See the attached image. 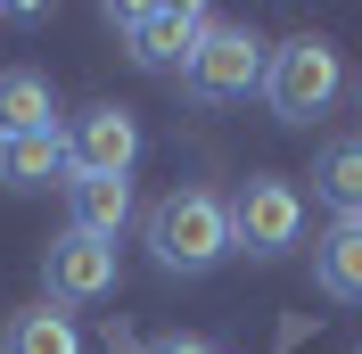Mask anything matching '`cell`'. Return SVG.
Instances as JSON below:
<instances>
[{
    "mask_svg": "<svg viewBox=\"0 0 362 354\" xmlns=\"http://www.w3.org/2000/svg\"><path fill=\"white\" fill-rule=\"evenodd\" d=\"M148 256L165 272H214L230 256V206L214 190H173L148 206Z\"/></svg>",
    "mask_w": 362,
    "mask_h": 354,
    "instance_id": "1",
    "label": "cell"
},
{
    "mask_svg": "<svg viewBox=\"0 0 362 354\" xmlns=\"http://www.w3.org/2000/svg\"><path fill=\"white\" fill-rule=\"evenodd\" d=\"M338 91H346V67H338V50L321 42V33H296V42H280L264 58V99H272L280 124H313V115H329Z\"/></svg>",
    "mask_w": 362,
    "mask_h": 354,
    "instance_id": "2",
    "label": "cell"
},
{
    "mask_svg": "<svg viewBox=\"0 0 362 354\" xmlns=\"http://www.w3.org/2000/svg\"><path fill=\"white\" fill-rule=\"evenodd\" d=\"M305 239V198H296L280 173H255L239 181V198H230V247H247V256H288Z\"/></svg>",
    "mask_w": 362,
    "mask_h": 354,
    "instance_id": "3",
    "label": "cell"
},
{
    "mask_svg": "<svg viewBox=\"0 0 362 354\" xmlns=\"http://www.w3.org/2000/svg\"><path fill=\"white\" fill-rule=\"evenodd\" d=\"M115 33L132 50V67H189L198 42L214 33V17L189 0H157V8H115Z\"/></svg>",
    "mask_w": 362,
    "mask_h": 354,
    "instance_id": "4",
    "label": "cell"
},
{
    "mask_svg": "<svg viewBox=\"0 0 362 354\" xmlns=\"http://www.w3.org/2000/svg\"><path fill=\"white\" fill-rule=\"evenodd\" d=\"M181 83H189V99H198V108L247 99V91L264 83V42H255L247 25H214V33L198 42V58L181 67Z\"/></svg>",
    "mask_w": 362,
    "mask_h": 354,
    "instance_id": "5",
    "label": "cell"
},
{
    "mask_svg": "<svg viewBox=\"0 0 362 354\" xmlns=\"http://www.w3.org/2000/svg\"><path fill=\"white\" fill-rule=\"evenodd\" d=\"M115 239H90V231H58L49 239V256H42V280H49V297L58 305H99L115 288Z\"/></svg>",
    "mask_w": 362,
    "mask_h": 354,
    "instance_id": "6",
    "label": "cell"
},
{
    "mask_svg": "<svg viewBox=\"0 0 362 354\" xmlns=\"http://www.w3.org/2000/svg\"><path fill=\"white\" fill-rule=\"evenodd\" d=\"M132 156H140V124L124 108H90L66 132V165L74 173H132Z\"/></svg>",
    "mask_w": 362,
    "mask_h": 354,
    "instance_id": "7",
    "label": "cell"
},
{
    "mask_svg": "<svg viewBox=\"0 0 362 354\" xmlns=\"http://www.w3.org/2000/svg\"><path fill=\"white\" fill-rule=\"evenodd\" d=\"M66 231H90V239H124L132 222V181L124 173H66Z\"/></svg>",
    "mask_w": 362,
    "mask_h": 354,
    "instance_id": "8",
    "label": "cell"
},
{
    "mask_svg": "<svg viewBox=\"0 0 362 354\" xmlns=\"http://www.w3.org/2000/svg\"><path fill=\"white\" fill-rule=\"evenodd\" d=\"M313 280H321V297L362 305V215H338L329 231H321V247H313Z\"/></svg>",
    "mask_w": 362,
    "mask_h": 354,
    "instance_id": "9",
    "label": "cell"
},
{
    "mask_svg": "<svg viewBox=\"0 0 362 354\" xmlns=\"http://www.w3.org/2000/svg\"><path fill=\"white\" fill-rule=\"evenodd\" d=\"M58 173H74L58 124H49V132H0V181H8V190H42V181H58Z\"/></svg>",
    "mask_w": 362,
    "mask_h": 354,
    "instance_id": "10",
    "label": "cell"
},
{
    "mask_svg": "<svg viewBox=\"0 0 362 354\" xmlns=\"http://www.w3.org/2000/svg\"><path fill=\"white\" fill-rule=\"evenodd\" d=\"M49 124H58V91H49V74L8 67V74H0V132H49Z\"/></svg>",
    "mask_w": 362,
    "mask_h": 354,
    "instance_id": "11",
    "label": "cell"
},
{
    "mask_svg": "<svg viewBox=\"0 0 362 354\" xmlns=\"http://www.w3.org/2000/svg\"><path fill=\"white\" fill-rule=\"evenodd\" d=\"M313 190L338 206V215H362V140H329V149H321Z\"/></svg>",
    "mask_w": 362,
    "mask_h": 354,
    "instance_id": "12",
    "label": "cell"
},
{
    "mask_svg": "<svg viewBox=\"0 0 362 354\" xmlns=\"http://www.w3.org/2000/svg\"><path fill=\"white\" fill-rule=\"evenodd\" d=\"M8 354H83V338H74V313L58 305H33L8 321Z\"/></svg>",
    "mask_w": 362,
    "mask_h": 354,
    "instance_id": "13",
    "label": "cell"
},
{
    "mask_svg": "<svg viewBox=\"0 0 362 354\" xmlns=\"http://www.w3.org/2000/svg\"><path fill=\"white\" fill-rule=\"evenodd\" d=\"M148 354H214L206 338H165V346H148Z\"/></svg>",
    "mask_w": 362,
    "mask_h": 354,
    "instance_id": "14",
    "label": "cell"
},
{
    "mask_svg": "<svg viewBox=\"0 0 362 354\" xmlns=\"http://www.w3.org/2000/svg\"><path fill=\"white\" fill-rule=\"evenodd\" d=\"M107 354H132V346H107Z\"/></svg>",
    "mask_w": 362,
    "mask_h": 354,
    "instance_id": "15",
    "label": "cell"
}]
</instances>
